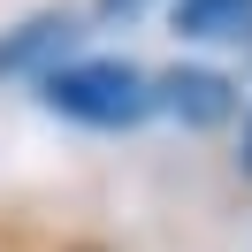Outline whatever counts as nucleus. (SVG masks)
<instances>
[{"label":"nucleus","instance_id":"f257e3e1","mask_svg":"<svg viewBox=\"0 0 252 252\" xmlns=\"http://www.w3.org/2000/svg\"><path fill=\"white\" fill-rule=\"evenodd\" d=\"M38 107L77 130H138L153 123V69L130 54H69L54 77L31 84Z\"/></svg>","mask_w":252,"mask_h":252},{"label":"nucleus","instance_id":"f03ea898","mask_svg":"<svg viewBox=\"0 0 252 252\" xmlns=\"http://www.w3.org/2000/svg\"><path fill=\"white\" fill-rule=\"evenodd\" d=\"M84 38H92V16L69 8V0L16 16L8 31H0V84H38V77H54L69 54H84Z\"/></svg>","mask_w":252,"mask_h":252},{"label":"nucleus","instance_id":"7ed1b4c3","mask_svg":"<svg viewBox=\"0 0 252 252\" xmlns=\"http://www.w3.org/2000/svg\"><path fill=\"white\" fill-rule=\"evenodd\" d=\"M153 115L206 138V130H229L245 115V84L221 62H168V69H153Z\"/></svg>","mask_w":252,"mask_h":252},{"label":"nucleus","instance_id":"20e7f679","mask_svg":"<svg viewBox=\"0 0 252 252\" xmlns=\"http://www.w3.org/2000/svg\"><path fill=\"white\" fill-rule=\"evenodd\" d=\"M168 38L176 46L252 54V0H168Z\"/></svg>","mask_w":252,"mask_h":252},{"label":"nucleus","instance_id":"39448f33","mask_svg":"<svg viewBox=\"0 0 252 252\" xmlns=\"http://www.w3.org/2000/svg\"><path fill=\"white\" fill-rule=\"evenodd\" d=\"M145 8H153V0H92L84 16L92 23H130V16H145Z\"/></svg>","mask_w":252,"mask_h":252},{"label":"nucleus","instance_id":"423d86ee","mask_svg":"<svg viewBox=\"0 0 252 252\" xmlns=\"http://www.w3.org/2000/svg\"><path fill=\"white\" fill-rule=\"evenodd\" d=\"M237 176H245V184H252V107L237 115Z\"/></svg>","mask_w":252,"mask_h":252},{"label":"nucleus","instance_id":"0eeeda50","mask_svg":"<svg viewBox=\"0 0 252 252\" xmlns=\"http://www.w3.org/2000/svg\"><path fill=\"white\" fill-rule=\"evenodd\" d=\"M46 252H115L107 237H62V245H46Z\"/></svg>","mask_w":252,"mask_h":252},{"label":"nucleus","instance_id":"6e6552de","mask_svg":"<svg viewBox=\"0 0 252 252\" xmlns=\"http://www.w3.org/2000/svg\"><path fill=\"white\" fill-rule=\"evenodd\" d=\"M0 252H16V245H8V237H0Z\"/></svg>","mask_w":252,"mask_h":252}]
</instances>
